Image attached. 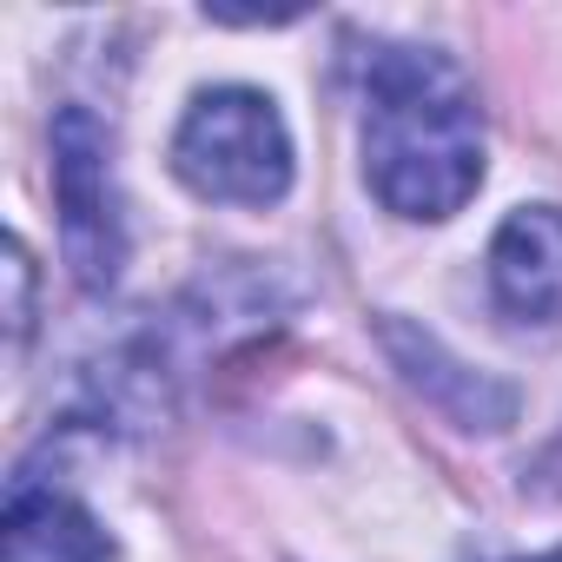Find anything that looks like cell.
Here are the masks:
<instances>
[{
  "label": "cell",
  "mask_w": 562,
  "mask_h": 562,
  "mask_svg": "<svg viewBox=\"0 0 562 562\" xmlns=\"http://www.w3.org/2000/svg\"><path fill=\"white\" fill-rule=\"evenodd\" d=\"M364 179L397 218H450L483 186V113L437 47L364 54Z\"/></svg>",
  "instance_id": "1"
},
{
  "label": "cell",
  "mask_w": 562,
  "mask_h": 562,
  "mask_svg": "<svg viewBox=\"0 0 562 562\" xmlns=\"http://www.w3.org/2000/svg\"><path fill=\"white\" fill-rule=\"evenodd\" d=\"M172 172L218 205H278L292 192V133L258 87H212L172 133Z\"/></svg>",
  "instance_id": "2"
},
{
  "label": "cell",
  "mask_w": 562,
  "mask_h": 562,
  "mask_svg": "<svg viewBox=\"0 0 562 562\" xmlns=\"http://www.w3.org/2000/svg\"><path fill=\"white\" fill-rule=\"evenodd\" d=\"M54 199L74 278L87 292H113L126 271V212L113 186V133L87 106L54 113Z\"/></svg>",
  "instance_id": "3"
},
{
  "label": "cell",
  "mask_w": 562,
  "mask_h": 562,
  "mask_svg": "<svg viewBox=\"0 0 562 562\" xmlns=\"http://www.w3.org/2000/svg\"><path fill=\"white\" fill-rule=\"evenodd\" d=\"M490 292L522 325H562V212L522 205L490 245Z\"/></svg>",
  "instance_id": "4"
},
{
  "label": "cell",
  "mask_w": 562,
  "mask_h": 562,
  "mask_svg": "<svg viewBox=\"0 0 562 562\" xmlns=\"http://www.w3.org/2000/svg\"><path fill=\"white\" fill-rule=\"evenodd\" d=\"M8 562H113V536L100 516L34 476H14L8 490Z\"/></svg>",
  "instance_id": "5"
},
{
  "label": "cell",
  "mask_w": 562,
  "mask_h": 562,
  "mask_svg": "<svg viewBox=\"0 0 562 562\" xmlns=\"http://www.w3.org/2000/svg\"><path fill=\"white\" fill-rule=\"evenodd\" d=\"M384 338H391L397 364L411 371V384H417L424 397H437L463 430H503V424L516 417V391H509V384H490V378L470 371V364H457L437 338H424V331H411V325H384Z\"/></svg>",
  "instance_id": "6"
},
{
  "label": "cell",
  "mask_w": 562,
  "mask_h": 562,
  "mask_svg": "<svg viewBox=\"0 0 562 562\" xmlns=\"http://www.w3.org/2000/svg\"><path fill=\"white\" fill-rule=\"evenodd\" d=\"M27 331H34V265H27V245L8 238V338H14V351L27 345Z\"/></svg>",
  "instance_id": "7"
},
{
  "label": "cell",
  "mask_w": 562,
  "mask_h": 562,
  "mask_svg": "<svg viewBox=\"0 0 562 562\" xmlns=\"http://www.w3.org/2000/svg\"><path fill=\"white\" fill-rule=\"evenodd\" d=\"M522 562H562V549H549V555H522Z\"/></svg>",
  "instance_id": "8"
}]
</instances>
